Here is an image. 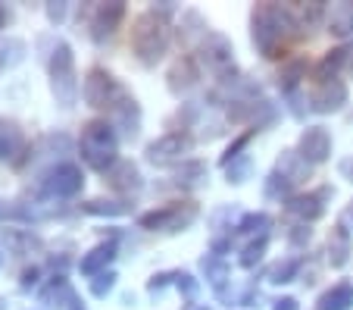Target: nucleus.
I'll list each match as a JSON object with an SVG mask.
<instances>
[{"mask_svg": "<svg viewBox=\"0 0 353 310\" xmlns=\"http://www.w3.org/2000/svg\"><path fill=\"white\" fill-rule=\"evenodd\" d=\"M353 307V285L350 282H338L334 289H328L319 298V307L316 310H350Z\"/></svg>", "mask_w": 353, "mask_h": 310, "instance_id": "obj_25", "label": "nucleus"}, {"mask_svg": "<svg viewBox=\"0 0 353 310\" xmlns=\"http://www.w3.org/2000/svg\"><path fill=\"white\" fill-rule=\"evenodd\" d=\"M291 191H294V182H291V179H285L279 169H272V173L266 175V185H263L266 201H288V197H291Z\"/></svg>", "mask_w": 353, "mask_h": 310, "instance_id": "obj_31", "label": "nucleus"}, {"mask_svg": "<svg viewBox=\"0 0 353 310\" xmlns=\"http://www.w3.org/2000/svg\"><path fill=\"white\" fill-rule=\"evenodd\" d=\"M125 19V3L122 0H110V3H97V7L91 10V22H88V35H91L94 44H103V41H110L116 35V28H119V22Z\"/></svg>", "mask_w": 353, "mask_h": 310, "instance_id": "obj_10", "label": "nucleus"}, {"mask_svg": "<svg viewBox=\"0 0 353 310\" xmlns=\"http://www.w3.org/2000/svg\"><path fill=\"white\" fill-rule=\"evenodd\" d=\"M116 282H119V276H116V270L100 273V276H94V279H91V295H94V298H107L110 291L116 289Z\"/></svg>", "mask_w": 353, "mask_h": 310, "instance_id": "obj_37", "label": "nucleus"}, {"mask_svg": "<svg viewBox=\"0 0 353 310\" xmlns=\"http://www.w3.org/2000/svg\"><path fill=\"white\" fill-rule=\"evenodd\" d=\"M81 97L94 110H113V104L122 97V88L103 66H94L81 81Z\"/></svg>", "mask_w": 353, "mask_h": 310, "instance_id": "obj_8", "label": "nucleus"}, {"mask_svg": "<svg viewBox=\"0 0 353 310\" xmlns=\"http://www.w3.org/2000/svg\"><path fill=\"white\" fill-rule=\"evenodd\" d=\"M110 122H113V128L125 142H134V138L141 135V104L134 101L132 95L122 91V97L113 104V110H110Z\"/></svg>", "mask_w": 353, "mask_h": 310, "instance_id": "obj_12", "label": "nucleus"}, {"mask_svg": "<svg viewBox=\"0 0 353 310\" xmlns=\"http://www.w3.org/2000/svg\"><path fill=\"white\" fill-rule=\"evenodd\" d=\"M334 197V188H319V191H307V195H291L285 201V210L291 216H297L300 223H316L322 213H325V201Z\"/></svg>", "mask_w": 353, "mask_h": 310, "instance_id": "obj_11", "label": "nucleus"}, {"mask_svg": "<svg viewBox=\"0 0 353 310\" xmlns=\"http://www.w3.org/2000/svg\"><path fill=\"white\" fill-rule=\"evenodd\" d=\"M350 63H353V50H350Z\"/></svg>", "mask_w": 353, "mask_h": 310, "instance_id": "obj_54", "label": "nucleus"}, {"mask_svg": "<svg viewBox=\"0 0 353 310\" xmlns=\"http://www.w3.org/2000/svg\"><path fill=\"white\" fill-rule=\"evenodd\" d=\"M41 195L44 197H60V201H69L75 197L81 188H85V173H81L75 163H57L50 166L44 175H41Z\"/></svg>", "mask_w": 353, "mask_h": 310, "instance_id": "obj_7", "label": "nucleus"}, {"mask_svg": "<svg viewBox=\"0 0 353 310\" xmlns=\"http://www.w3.org/2000/svg\"><path fill=\"white\" fill-rule=\"evenodd\" d=\"M47 66H50V91H54L57 104L63 110L75 107L81 95V85H79V75H75V54L66 41H57L54 44Z\"/></svg>", "mask_w": 353, "mask_h": 310, "instance_id": "obj_4", "label": "nucleus"}, {"mask_svg": "<svg viewBox=\"0 0 353 310\" xmlns=\"http://www.w3.org/2000/svg\"><path fill=\"white\" fill-rule=\"evenodd\" d=\"M200 63L203 69L219 79V85H238V69H234V48L232 41L219 32H210V38L200 44Z\"/></svg>", "mask_w": 353, "mask_h": 310, "instance_id": "obj_5", "label": "nucleus"}, {"mask_svg": "<svg viewBox=\"0 0 353 310\" xmlns=\"http://www.w3.org/2000/svg\"><path fill=\"white\" fill-rule=\"evenodd\" d=\"M307 72V63L303 60H291L285 69L279 72V88L285 91V95H291V91H297V81H300V75Z\"/></svg>", "mask_w": 353, "mask_h": 310, "instance_id": "obj_34", "label": "nucleus"}, {"mask_svg": "<svg viewBox=\"0 0 353 310\" xmlns=\"http://www.w3.org/2000/svg\"><path fill=\"white\" fill-rule=\"evenodd\" d=\"M22 151H26V135H22L19 122L3 119V116H0V160H10V163L19 166Z\"/></svg>", "mask_w": 353, "mask_h": 310, "instance_id": "obj_18", "label": "nucleus"}, {"mask_svg": "<svg viewBox=\"0 0 353 310\" xmlns=\"http://www.w3.org/2000/svg\"><path fill=\"white\" fill-rule=\"evenodd\" d=\"M66 310H88V307H85V301H81L79 295H72V298H69V307Z\"/></svg>", "mask_w": 353, "mask_h": 310, "instance_id": "obj_48", "label": "nucleus"}, {"mask_svg": "<svg viewBox=\"0 0 353 310\" xmlns=\"http://www.w3.org/2000/svg\"><path fill=\"white\" fill-rule=\"evenodd\" d=\"M238 301L244 304V307H256V301H260V291H256V289H247L244 295L238 298Z\"/></svg>", "mask_w": 353, "mask_h": 310, "instance_id": "obj_46", "label": "nucleus"}, {"mask_svg": "<svg viewBox=\"0 0 353 310\" xmlns=\"http://www.w3.org/2000/svg\"><path fill=\"white\" fill-rule=\"evenodd\" d=\"M179 38H181V44H188V48L203 44V41L210 38L207 19H203L197 10H185V13H181V26H179Z\"/></svg>", "mask_w": 353, "mask_h": 310, "instance_id": "obj_20", "label": "nucleus"}, {"mask_svg": "<svg viewBox=\"0 0 353 310\" xmlns=\"http://www.w3.org/2000/svg\"><path fill=\"white\" fill-rule=\"evenodd\" d=\"M0 310H7V301H3V298H0Z\"/></svg>", "mask_w": 353, "mask_h": 310, "instance_id": "obj_52", "label": "nucleus"}, {"mask_svg": "<svg viewBox=\"0 0 353 310\" xmlns=\"http://www.w3.org/2000/svg\"><path fill=\"white\" fill-rule=\"evenodd\" d=\"M3 238L13 248V254H32V251H41V235H34L32 229H3Z\"/></svg>", "mask_w": 353, "mask_h": 310, "instance_id": "obj_27", "label": "nucleus"}, {"mask_svg": "<svg viewBox=\"0 0 353 310\" xmlns=\"http://www.w3.org/2000/svg\"><path fill=\"white\" fill-rule=\"evenodd\" d=\"M169 41H172V32H169L166 16L147 10L134 19L132 26V50L144 66H157V63L166 57Z\"/></svg>", "mask_w": 353, "mask_h": 310, "instance_id": "obj_3", "label": "nucleus"}, {"mask_svg": "<svg viewBox=\"0 0 353 310\" xmlns=\"http://www.w3.org/2000/svg\"><path fill=\"white\" fill-rule=\"evenodd\" d=\"M250 169H254V163H250V157H238V160H232L225 166V179H228V185H241V182H247L250 179Z\"/></svg>", "mask_w": 353, "mask_h": 310, "instance_id": "obj_36", "label": "nucleus"}, {"mask_svg": "<svg viewBox=\"0 0 353 310\" xmlns=\"http://www.w3.org/2000/svg\"><path fill=\"white\" fill-rule=\"evenodd\" d=\"M79 154L97 173H110L119 163V132L110 119H88L81 126Z\"/></svg>", "mask_w": 353, "mask_h": 310, "instance_id": "obj_2", "label": "nucleus"}, {"mask_svg": "<svg viewBox=\"0 0 353 310\" xmlns=\"http://www.w3.org/2000/svg\"><path fill=\"white\" fill-rule=\"evenodd\" d=\"M350 251H353V238L347 232V226H334L332 238H328V263H332L334 270H341L350 260Z\"/></svg>", "mask_w": 353, "mask_h": 310, "instance_id": "obj_22", "label": "nucleus"}, {"mask_svg": "<svg viewBox=\"0 0 353 310\" xmlns=\"http://www.w3.org/2000/svg\"><path fill=\"white\" fill-rule=\"evenodd\" d=\"M341 175H344L347 182H353V157H347V160H341Z\"/></svg>", "mask_w": 353, "mask_h": 310, "instance_id": "obj_47", "label": "nucleus"}, {"mask_svg": "<svg viewBox=\"0 0 353 310\" xmlns=\"http://www.w3.org/2000/svg\"><path fill=\"white\" fill-rule=\"evenodd\" d=\"M197 204L194 201H179V204H166V207H157L150 213L138 216V226L147 232H185L188 226L197 220Z\"/></svg>", "mask_w": 353, "mask_h": 310, "instance_id": "obj_6", "label": "nucleus"}, {"mask_svg": "<svg viewBox=\"0 0 353 310\" xmlns=\"http://www.w3.org/2000/svg\"><path fill=\"white\" fill-rule=\"evenodd\" d=\"M26 60V41L22 38H7L0 41V69L16 66V63Z\"/></svg>", "mask_w": 353, "mask_h": 310, "instance_id": "obj_33", "label": "nucleus"}, {"mask_svg": "<svg viewBox=\"0 0 353 310\" xmlns=\"http://www.w3.org/2000/svg\"><path fill=\"white\" fill-rule=\"evenodd\" d=\"M269 226H272V216L260 210V213H244V216H241L238 232H241V235H260L263 238Z\"/></svg>", "mask_w": 353, "mask_h": 310, "instance_id": "obj_32", "label": "nucleus"}, {"mask_svg": "<svg viewBox=\"0 0 353 310\" xmlns=\"http://www.w3.org/2000/svg\"><path fill=\"white\" fill-rule=\"evenodd\" d=\"M44 13H47V19L54 22V26H60L63 19H66V13H69V3L66 0H50L44 7Z\"/></svg>", "mask_w": 353, "mask_h": 310, "instance_id": "obj_41", "label": "nucleus"}, {"mask_svg": "<svg viewBox=\"0 0 353 310\" xmlns=\"http://www.w3.org/2000/svg\"><path fill=\"white\" fill-rule=\"evenodd\" d=\"M207 163L203 160H185L179 169H175V182L185 185V188H194V185H200L203 179H207Z\"/></svg>", "mask_w": 353, "mask_h": 310, "instance_id": "obj_30", "label": "nucleus"}, {"mask_svg": "<svg viewBox=\"0 0 353 310\" xmlns=\"http://www.w3.org/2000/svg\"><path fill=\"white\" fill-rule=\"evenodd\" d=\"M197 310H210V307H197Z\"/></svg>", "mask_w": 353, "mask_h": 310, "instance_id": "obj_53", "label": "nucleus"}, {"mask_svg": "<svg viewBox=\"0 0 353 310\" xmlns=\"http://www.w3.org/2000/svg\"><path fill=\"white\" fill-rule=\"evenodd\" d=\"M103 182H107V188H113L116 195L132 197V195H138V191L144 188V175H141V169H138V163L134 160L119 157V163H116L110 173H103Z\"/></svg>", "mask_w": 353, "mask_h": 310, "instance_id": "obj_13", "label": "nucleus"}, {"mask_svg": "<svg viewBox=\"0 0 353 310\" xmlns=\"http://www.w3.org/2000/svg\"><path fill=\"white\" fill-rule=\"evenodd\" d=\"M297 16L294 10L279 7V3H256L254 16H250V35H254V48L263 57H279L281 44L297 32Z\"/></svg>", "mask_w": 353, "mask_h": 310, "instance_id": "obj_1", "label": "nucleus"}, {"mask_svg": "<svg viewBox=\"0 0 353 310\" xmlns=\"http://www.w3.org/2000/svg\"><path fill=\"white\" fill-rule=\"evenodd\" d=\"M200 81V66H197V60L194 57H181L179 63H172V69H169V75H166V85H169V91L172 95H188L194 85Z\"/></svg>", "mask_w": 353, "mask_h": 310, "instance_id": "obj_17", "label": "nucleus"}, {"mask_svg": "<svg viewBox=\"0 0 353 310\" xmlns=\"http://www.w3.org/2000/svg\"><path fill=\"white\" fill-rule=\"evenodd\" d=\"M191 148H194V138L181 128V132H166L157 142H150L144 148V157L154 166H169V163H179V160L185 163V154H191Z\"/></svg>", "mask_w": 353, "mask_h": 310, "instance_id": "obj_9", "label": "nucleus"}, {"mask_svg": "<svg viewBox=\"0 0 353 310\" xmlns=\"http://www.w3.org/2000/svg\"><path fill=\"white\" fill-rule=\"evenodd\" d=\"M275 169H279L285 179H291V182L297 185V182H303V179H310V169H313V166L300 157V151H281Z\"/></svg>", "mask_w": 353, "mask_h": 310, "instance_id": "obj_23", "label": "nucleus"}, {"mask_svg": "<svg viewBox=\"0 0 353 310\" xmlns=\"http://www.w3.org/2000/svg\"><path fill=\"white\" fill-rule=\"evenodd\" d=\"M116 254H119V244H116V238L94 244V248L88 251V254H81V260H79L81 276L94 279V276H100V273H107V270H110V263L116 260Z\"/></svg>", "mask_w": 353, "mask_h": 310, "instance_id": "obj_16", "label": "nucleus"}, {"mask_svg": "<svg viewBox=\"0 0 353 310\" xmlns=\"http://www.w3.org/2000/svg\"><path fill=\"white\" fill-rule=\"evenodd\" d=\"M0 263H3V254H0Z\"/></svg>", "mask_w": 353, "mask_h": 310, "instance_id": "obj_55", "label": "nucleus"}, {"mask_svg": "<svg viewBox=\"0 0 353 310\" xmlns=\"http://www.w3.org/2000/svg\"><path fill=\"white\" fill-rule=\"evenodd\" d=\"M75 291H72V285H69V279L63 276V273H57L50 282L41 289V295H38V301L44 304L47 310H66L69 307V298H72Z\"/></svg>", "mask_w": 353, "mask_h": 310, "instance_id": "obj_19", "label": "nucleus"}, {"mask_svg": "<svg viewBox=\"0 0 353 310\" xmlns=\"http://www.w3.org/2000/svg\"><path fill=\"white\" fill-rule=\"evenodd\" d=\"M175 289L181 291V295L188 298V301H194L197 298V289H200V282L191 276V273H185V270H179L175 273Z\"/></svg>", "mask_w": 353, "mask_h": 310, "instance_id": "obj_39", "label": "nucleus"}, {"mask_svg": "<svg viewBox=\"0 0 353 310\" xmlns=\"http://www.w3.org/2000/svg\"><path fill=\"white\" fill-rule=\"evenodd\" d=\"M310 235H313V229H310L307 223H297V226H291V229H288V242H291L294 248H307Z\"/></svg>", "mask_w": 353, "mask_h": 310, "instance_id": "obj_40", "label": "nucleus"}, {"mask_svg": "<svg viewBox=\"0 0 353 310\" xmlns=\"http://www.w3.org/2000/svg\"><path fill=\"white\" fill-rule=\"evenodd\" d=\"M3 210H7V204H3V201H0V220H3Z\"/></svg>", "mask_w": 353, "mask_h": 310, "instance_id": "obj_50", "label": "nucleus"}, {"mask_svg": "<svg viewBox=\"0 0 353 310\" xmlns=\"http://www.w3.org/2000/svg\"><path fill=\"white\" fill-rule=\"evenodd\" d=\"M328 32L334 35V38H350L353 35V3H334L332 10H328Z\"/></svg>", "mask_w": 353, "mask_h": 310, "instance_id": "obj_24", "label": "nucleus"}, {"mask_svg": "<svg viewBox=\"0 0 353 310\" xmlns=\"http://www.w3.org/2000/svg\"><path fill=\"white\" fill-rule=\"evenodd\" d=\"M347 97H350V91H347L344 81L332 79V81L316 85L307 95V101H310V110H316V113H338V110L347 104Z\"/></svg>", "mask_w": 353, "mask_h": 310, "instance_id": "obj_15", "label": "nucleus"}, {"mask_svg": "<svg viewBox=\"0 0 353 310\" xmlns=\"http://www.w3.org/2000/svg\"><path fill=\"white\" fill-rule=\"evenodd\" d=\"M169 282H175V273H154L150 282H147V291H150V295H160Z\"/></svg>", "mask_w": 353, "mask_h": 310, "instance_id": "obj_42", "label": "nucleus"}, {"mask_svg": "<svg viewBox=\"0 0 353 310\" xmlns=\"http://www.w3.org/2000/svg\"><path fill=\"white\" fill-rule=\"evenodd\" d=\"M300 157L313 166V163H325L332 157V132L325 126H307L297 142Z\"/></svg>", "mask_w": 353, "mask_h": 310, "instance_id": "obj_14", "label": "nucleus"}, {"mask_svg": "<svg viewBox=\"0 0 353 310\" xmlns=\"http://www.w3.org/2000/svg\"><path fill=\"white\" fill-rule=\"evenodd\" d=\"M266 248H269L266 235H263V238H254V242H250V244H244V251H241L238 263H241V267H244V270H254L256 263L263 260V254H266Z\"/></svg>", "mask_w": 353, "mask_h": 310, "instance_id": "obj_35", "label": "nucleus"}, {"mask_svg": "<svg viewBox=\"0 0 353 310\" xmlns=\"http://www.w3.org/2000/svg\"><path fill=\"white\" fill-rule=\"evenodd\" d=\"M41 282V270L38 267H28V270H22V276H19V289H34V285Z\"/></svg>", "mask_w": 353, "mask_h": 310, "instance_id": "obj_43", "label": "nucleus"}, {"mask_svg": "<svg viewBox=\"0 0 353 310\" xmlns=\"http://www.w3.org/2000/svg\"><path fill=\"white\" fill-rule=\"evenodd\" d=\"M7 22H10V10H7V7H3V3H0V28L7 26Z\"/></svg>", "mask_w": 353, "mask_h": 310, "instance_id": "obj_49", "label": "nucleus"}, {"mask_svg": "<svg viewBox=\"0 0 353 310\" xmlns=\"http://www.w3.org/2000/svg\"><path fill=\"white\" fill-rule=\"evenodd\" d=\"M347 216H350V220H353V204H350V207H347Z\"/></svg>", "mask_w": 353, "mask_h": 310, "instance_id": "obj_51", "label": "nucleus"}, {"mask_svg": "<svg viewBox=\"0 0 353 310\" xmlns=\"http://www.w3.org/2000/svg\"><path fill=\"white\" fill-rule=\"evenodd\" d=\"M300 267H303V260H300V257H285V260H275L272 267L266 270V279L272 285L294 282V279L300 276Z\"/></svg>", "mask_w": 353, "mask_h": 310, "instance_id": "obj_26", "label": "nucleus"}, {"mask_svg": "<svg viewBox=\"0 0 353 310\" xmlns=\"http://www.w3.org/2000/svg\"><path fill=\"white\" fill-rule=\"evenodd\" d=\"M350 60V50L347 48H334V50H328L325 57H322V63L316 66V79H319V85L322 81H332L334 79V72H338L344 63Z\"/></svg>", "mask_w": 353, "mask_h": 310, "instance_id": "obj_29", "label": "nucleus"}, {"mask_svg": "<svg viewBox=\"0 0 353 310\" xmlns=\"http://www.w3.org/2000/svg\"><path fill=\"white\" fill-rule=\"evenodd\" d=\"M200 273L207 276V282L216 289V295H225V282H228V263L225 257H216V254H203L200 257Z\"/></svg>", "mask_w": 353, "mask_h": 310, "instance_id": "obj_21", "label": "nucleus"}, {"mask_svg": "<svg viewBox=\"0 0 353 310\" xmlns=\"http://www.w3.org/2000/svg\"><path fill=\"white\" fill-rule=\"evenodd\" d=\"M288 97V104H291V113L297 116H303V104H310V101H303V97H300V91H291V95H285Z\"/></svg>", "mask_w": 353, "mask_h": 310, "instance_id": "obj_44", "label": "nucleus"}, {"mask_svg": "<svg viewBox=\"0 0 353 310\" xmlns=\"http://www.w3.org/2000/svg\"><path fill=\"white\" fill-rule=\"evenodd\" d=\"M272 310H300L297 298H279V301H272Z\"/></svg>", "mask_w": 353, "mask_h": 310, "instance_id": "obj_45", "label": "nucleus"}, {"mask_svg": "<svg viewBox=\"0 0 353 310\" xmlns=\"http://www.w3.org/2000/svg\"><path fill=\"white\" fill-rule=\"evenodd\" d=\"M88 216H125L132 210L128 201H107V197H91V201L81 204Z\"/></svg>", "mask_w": 353, "mask_h": 310, "instance_id": "obj_28", "label": "nucleus"}, {"mask_svg": "<svg viewBox=\"0 0 353 310\" xmlns=\"http://www.w3.org/2000/svg\"><path fill=\"white\" fill-rule=\"evenodd\" d=\"M254 135H256V128H250V132H244V135H241V138H234V142L228 144L225 157H222V166H228V163H232V160H238V157H244V154H241V151H244L247 144H250V138H254Z\"/></svg>", "mask_w": 353, "mask_h": 310, "instance_id": "obj_38", "label": "nucleus"}]
</instances>
